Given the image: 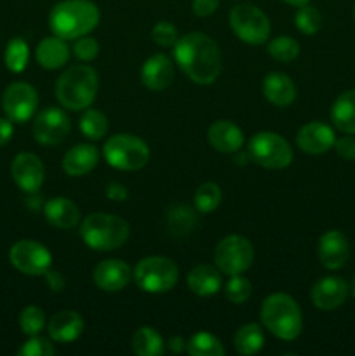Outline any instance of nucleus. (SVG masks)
<instances>
[{"mask_svg":"<svg viewBox=\"0 0 355 356\" xmlns=\"http://www.w3.org/2000/svg\"><path fill=\"white\" fill-rule=\"evenodd\" d=\"M173 54L181 72L198 86L216 82L221 73V52L218 44L200 31H191L178 38Z\"/></svg>","mask_w":355,"mask_h":356,"instance_id":"f257e3e1","label":"nucleus"},{"mask_svg":"<svg viewBox=\"0 0 355 356\" xmlns=\"http://www.w3.org/2000/svg\"><path fill=\"white\" fill-rule=\"evenodd\" d=\"M100 9L90 0H63L49 13V28L52 35L63 40L89 35L100 24Z\"/></svg>","mask_w":355,"mask_h":356,"instance_id":"f03ea898","label":"nucleus"},{"mask_svg":"<svg viewBox=\"0 0 355 356\" xmlns=\"http://www.w3.org/2000/svg\"><path fill=\"white\" fill-rule=\"evenodd\" d=\"M265 329L282 341L298 339L303 330V313L298 302L284 292L270 294L260 309Z\"/></svg>","mask_w":355,"mask_h":356,"instance_id":"7ed1b4c3","label":"nucleus"},{"mask_svg":"<svg viewBox=\"0 0 355 356\" xmlns=\"http://www.w3.org/2000/svg\"><path fill=\"white\" fill-rule=\"evenodd\" d=\"M97 73L87 65H73L59 75L56 97L66 110L80 111L89 108L97 96Z\"/></svg>","mask_w":355,"mask_h":356,"instance_id":"20e7f679","label":"nucleus"},{"mask_svg":"<svg viewBox=\"0 0 355 356\" xmlns=\"http://www.w3.org/2000/svg\"><path fill=\"white\" fill-rule=\"evenodd\" d=\"M131 235L127 221L115 214L94 212L84 218L80 225V236L89 249L108 252L124 245Z\"/></svg>","mask_w":355,"mask_h":356,"instance_id":"39448f33","label":"nucleus"},{"mask_svg":"<svg viewBox=\"0 0 355 356\" xmlns=\"http://www.w3.org/2000/svg\"><path fill=\"white\" fill-rule=\"evenodd\" d=\"M132 278L143 292L148 294H164L169 292L180 278L176 263L169 257L148 256L143 257L132 270Z\"/></svg>","mask_w":355,"mask_h":356,"instance_id":"423d86ee","label":"nucleus"},{"mask_svg":"<svg viewBox=\"0 0 355 356\" xmlns=\"http://www.w3.org/2000/svg\"><path fill=\"white\" fill-rule=\"evenodd\" d=\"M103 156L108 165L118 170H139L148 163L150 148L141 138L124 132L108 138L103 146Z\"/></svg>","mask_w":355,"mask_h":356,"instance_id":"0eeeda50","label":"nucleus"},{"mask_svg":"<svg viewBox=\"0 0 355 356\" xmlns=\"http://www.w3.org/2000/svg\"><path fill=\"white\" fill-rule=\"evenodd\" d=\"M230 28L239 40L249 45H261L268 40L271 31L270 19L267 14L251 3H239L230 10Z\"/></svg>","mask_w":355,"mask_h":356,"instance_id":"6e6552de","label":"nucleus"},{"mask_svg":"<svg viewBox=\"0 0 355 356\" xmlns=\"http://www.w3.org/2000/svg\"><path fill=\"white\" fill-rule=\"evenodd\" d=\"M249 156L254 163L265 169L281 170L291 165L292 148L281 134L263 131L251 138Z\"/></svg>","mask_w":355,"mask_h":356,"instance_id":"1a4fd4ad","label":"nucleus"},{"mask_svg":"<svg viewBox=\"0 0 355 356\" xmlns=\"http://www.w3.org/2000/svg\"><path fill=\"white\" fill-rule=\"evenodd\" d=\"M254 261L253 243L242 235H228L214 249V264L221 273L233 277L249 270Z\"/></svg>","mask_w":355,"mask_h":356,"instance_id":"9d476101","label":"nucleus"},{"mask_svg":"<svg viewBox=\"0 0 355 356\" xmlns=\"http://www.w3.org/2000/svg\"><path fill=\"white\" fill-rule=\"evenodd\" d=\"M9 261L19 273L28 277L44 275L51 268L52 256L45 245L35 240H19L9 250Z\"/></svg>","mask_w":355,"mask_h":356,"instance_id":"9b49d317","label":"nucleus"},{"mask_svg":"<svg viewBox=\"0 0 355 356\" xmlns=\"http://www.w3.org/2000/svg\"><path fill=\"white\" fill-rule=\"evenodd\" d=\"M38 106V94L33 86L26 82H14L2 96V108L13 124H24L35 115Z\"/></svg>","mask_w":355,"mask_h":356,"instance_id":"f8f14e48","label":"nucleus"},{"mask_svg":"<svg viewBox=\"0 0 355 356\" xmlns=\"http://www.w3.org/2000/svg\"><path fill=\"white\" fill-rule=\"evenodd\" d=\"M72 122L61 108H45L33 120L35 141L44 146H58L68 138Z\"/></svg>","mask_w":355,"mask_h":356,"instance_id":"ddd939ff","label":"nucleus"},{"mask_svg":"<svg viewBox=\"0 0 355 356\" xmlns=\"http://www.w3.org/2000/svg\"><path fill=\"white\" fill-rule=\"evenodd\" d=\"M10 176L19 190L24 193H37L45 177V167L33 153H19L14 156L10 165Z\"/></svg>","mask_w":355,"mask_h":356,"instance_id":"4468645a","label":"nucleus"},{"mask_svg":"<svg viewBox=\"0 0 355 356\" xmlns=\"http://www.w3.org/2000/svg\"><path fill=\"white\" fill-rule=\"evenodd\" d=\"M93 280L96 287L103 292L124 291L132 280V270L124 261L104 259L94 268Z\"/></svg>","mask_w":355,"mask_h":356,"instance_id":"2eb2a0df","label":"nucleus"},{"mask_svg":"<svg viewBox=\"0 0 355 356\" xmlns=\"http://www.w3.org/2000/svg\"><path fill=\"white\" fill-rule=\"evenodd\" d=\"M336 134L324 122H308L296 134V145L308 155H322L334 146Z\"/></svg>","mask_w":355,"mask_h":356,"instance_id":"dca6fc26","label":"nucleus"},{"mask_svg":"<svg viewBox=\"0 0 355 356\" xmlns=\"http://www.w3.org/2000/svg\"><path fill=\"white\" fill-rule=\"evenodd\" d=\"M317 254L326 270H340L350 257V245H348L347 236L338 229H329L319 238Z\"/></svg>","mask_w":355,"mask_h":356,"instance_id":"f3484780","label":"nucleus"},{"mask_svg":"<svg viewBox=\"0 0 355 356\" xmlns=\"http://www.w3.org/2000/svg\"><path fill=\"white\" fill-rule=\"evenodd\" d=\"M310 298H312L315 308L322 309V312H331V309L340 308L347 301L348 284L341 277L329 275V277H324L315 282L312 292H310Z\"/></svg>","mask_w":355,"mask_h":356,"instance_id":"a211bd4d","label":"nucleus"},{"mask_svg":"<svg viewBox=\"0 0 355 356\" xmlns=\"http://www.w3.org/2000/svg\"><path fill=\"white\" fill-rule=\"evenodd\" d=\"M174 80V63L166 54H153L143 63L141 82L146 89L159 92L167 89Z\"/></svg>","mask_w":355,"mask_h":356,"instance_id":"6ab92c4d","label":"nucleus"},{"mask_svg":"<svg viewBox=\"0 0 355 356\" xmlns=\"http://www.w3.org/2000/svg\"><path fill=\"white\" fill-rule=\"evenodd\" d=\"M84 332V318L73 309H61L47 323V334L54 343L68 344Z\"/></svg>","mask_w":355,"mask_h":356,"instance_id":"aec40b11","label":"nucleus"},{"mask_svg":"<svg viewBox=\"0 0 355 356\" xmlns=\"http://www.w3.org/2000/svg\"><path fill=\"white\" fill-rule=\"evenodd\" d=\"M100 162V152L93 145L80 143L70 148L63 156V170L72 177H80L89 174Z\"/></svg>","mask_w":355,"mask_h":356,"instance_id":"412c9836","label":"nucleus"},{"mask_svg":"<svg viewBox=\"0 0 355 356\" xmlns=\"http://www.w3.org/2000/svg\"><path fill=\"white\" fill-rule=\"evenodd\" d=\"M44 216L51 226L58 229H72L80 221V209L70 198L56 197L45 202Z\"/></svg>","mask_w":355,"mask_h":356,"instance_id":"4be33fe9","label":"nucleus"},{"mask_svg":"<svg viewBox=\"0 0 355 356\" xmlns=\"http://www.w3.org/2000/svg\"><path fill=\"white\" fill-rule=\"evenodd\" d=\"M207 139L216 152L235 153L244 145V132L230 120H218L209 127Z\"/></svg>","mask_w":355,"mask_h":356,"instance_id":"5701e85b","label":"nucleus"},{"mask_svg":"<svg viewBox=\"0 0 355 356\" xmlns=\"http://www.w3.org/2000/svg\"><path fill=\"white\" fill-rule=\"evenodd\" d=\"M261 89H263V94L268 99V103H271L274 106L285 108L296 99L294 82L291 80V76H287L282 72L268 73L263 79Z\"/></svg>","mask_w":355,"mask_h":356,"instance_id":"b1692460","label":"nucleus"},{"mask_svg":"<svg viewBox=\"0 0 355 356\" xmlns=\"http://www.w3.org/2000/svg\"><path fill=\"white\" fill-rule=\"evenodd\" d=\"M187 285L194 294L200 296V298L214 296L223 285L221 271L209 264H198V266L191 268L188 273Z\"/></svg>","mask_w":355,"mask_h":356,"instance_id":"393cba45","label":"nucleus"},{"mask_svg":"<svg viewBox=\"0 0 355 356\" xmlns=\"http://www.w3.org/2000/svg\"><path fill=\"white\" fill-rule=\"evenodd\" d=\"M38 65L45 70H59L70 58V49L61 37H45L35 49Z\"/></svg>","mask_w":355,"mask_h":356,"instance_id":"a878e982","label":"nucleus"},{"mask_svg":"<svg viewBox=\"0 0 355 356\" xmlns=\"http://www.w3.org/2000/svg\"><path fill=\"white\" fill-rule=\"evenodd\" d=\"M331 122L343 134H355V89L345 90L331 108Z\"/></svg>","mask_w":355,"mask_h":356,"instance_id":"bb28decb","label":"nucleus"},{"mask_svg":"<svg viewBox=\"0 0 355 356\" xmlns=\"http://www.w3.org/2000/svg\"><path fill=\"white\" fill-rule=\"evenodd\" d=\"M233 344H235L237 353L242 356H253L260 353L261 348L265 346V334L261 330V325L251 322L244 323L239 327L233 336Z\"/></svg>","mask_w":355,"mask_h":356,"instance_id":"cd10ccee","label":"nucleus"},{"mask_svg":"<svg viewBox=\"0 0 355 356\" xmlns=\"http://www.w3.org/2000/svg\"><path fill=\"white\" fill-rule=\"evenodd\" d=\"M132 351L139 356H160L164 353V339L153 327H139L132 336Z\"/></svg>","mask_w":355,"mask_h":356,"instance_id":"c85d7f7f","label":"nucleus"},{"mask_svg":"<svg viewBox=\"0 0 355 356\" xmlns=\"http://www.w3.org/2000/svg\"><path fill=\"white\" fill-rule=\"evenodd\" d=\"M195 225H197V216L188 205L178 204L167 212V229L174 236L188 235L190 232H194Z\"/></svg>","mask_w":355,"mask_h":356,"instance_id":"c756f323","label":"nucleus"},{"mask_svg":"<svg viewBox=\"0 0 355 356\" xmlns=\"http://www.w3.org/2000/svg\"><path fill=\"white\" fill-rule=\"evenodd\" d=\"M187 353L191 356H225L221 341L211 332H197L187 341Z\"/></svg>","mask_w":355,"mask_h":356,"instance_id":"7c9ffc66","label":"nucleus"},{"mask_svg":"<svg viewBox=\"0 0 355 356\" xmlns=\"http://www.w3.org/2000/svg\"><path fill=\"white\" fill-rule=\"evenodd\" d=\"M79 127L82 134L90 141H97L103 139L108 132V118L103 111L93 110V108H86L80 117Z\"/></svg>","mask_w":355,"mask_h":356,"instance_id":"2f4dec72","label":"nucleus"},{"mask_svg":"<svg viewBox=\"0 0 355 356\" xmlns=\"http://www.w3.org/2000/svg\"><path fill=\"white\" fill-rule=\"evenodd\" d=\"M3 59H6V66L9 72L13 73L24 72V68H26L28 65V59H30V47H28V44L23 40V38L19 37L13 38V40L7 42Z\"/></svg>","mask_w":355,"mask_h":356,"instance_id":"473e14b6","label":"nucleus"},{"mask_svg":"<svg viewBox=\"0 0 355 356\" xmlns=\"http://www.w3.org/2000/svg\"><path fill=\"white\" fill-rule=\"evenodd\" d=\"M221 204V188L216 183H202L194 195V205L202 214L216 211Z\"/></svg>","mask_w":355,"mask_h":356,"instance_id":"72a5a7b5","label":"nucleus"},{"mask_svg":"<svg viewBox=\"0 0 355 356\" xmlns=\"http://www.w3.org/2000/svg\"><path fill=\"white\" fill-rule=\"evenodd\" d=\"M268 54H270L275 61L291 63L298 58L299 44L298 40H294L292 37L281 35V37H275L274 40H270V44H268Z\"/></svg>","mask_w":355,"mask_h":356,"instance_id":"f704fd0d","label":"nucleus"},{"mask_svg":"<svg viewBox=\"0 0 355 356\" xmlns=\"http://www.w3.org/2000/svg\"><path fill=\"white\" fill-rule=\"evenodd\" d=\"M19 329L28 337L38 336L45 329V313L38 306H26L19 315Z\"/></svg>","mask_w":355,"mask_h":356,"instance_id":"c9c22d12","label":"nucleus"},{"mask_svg":"<svg viewBox=\"0 0 355 356\" xmlns=\"http://www.w3.org/2000/svg\"><path fill=\"white\" fill-rule=\"evenodd\" d=\"M296 28L305 35H315L322 28V14L319 13L317 7L301 6L298 7V13L294 16Z\"/></svg>","mask_w":355,"mask_h":356,"instance_id":"e433bc0d","label":"nucleus"},{"mask_svg":"<svg viewBox=\"0 0 355 356\" xmlns=\"http://www.w3.org/2000/svg\"><path fill=\"white\" fill-rule=\"evenodd\" d=\"M251 294H253V285L242 275H233L225 285L226 299L233 305H244L251 298Z\"/></svg>","mask_w":355,"mask_h":356,"instance_id":"4c0bfd02","label":"nucleus"},{"mask_svg":"<svg viewBox=\"0 0 355 356\" xmlns=\"http://www.w3.org/2000/svg\"><path fill=\"white\" fill-rule=\"evenodd\" d=\"M19 356H52L54 355V346L49 339L38 336H31L26 343H23V346L17 350Z\"/></svg>","mask_w":355,"mask_h":356,"instance_id":"58836bf2","label":"nucleus"},{"mask_svg":"<svg viewBox=\"0 0 355 356\" xmlns=\"http://www.w3.org/2000/svg\"><path fill=\"white\" fill-rule=\"evenodd\" d=\"M152 38L160 47H174L178 42V30L169 21H159L152 28Z\"/></svg>","mask_w":355,"mask_h":356,"instance_id":"ea45409f","label":"nucleus"},{"mask_svg":"<svg viewBox=\"0 0 355 356\" xmlns=\"http://www.w3.org/2000/svg\"><path fill=\"white\" fill-rule=\"evenodd\" d=\"M100 54V44L94 40L93 37H84L75 38V44H73V56L80 61H93L94 58H97Z\"/></svg>","mask_w":355,"mask_h":356,"instance_id":"a19ab883","label":"nucleus"},{"mask_svg":"<svg viewBox=\"0 0 355 356\" xmlns=\"http://www.w3.org/2000/svg\"><path fill=\"white\" fill-rule=\"evenodd\" d=\"M333 148L336 149L340 159L348 160V162L355 160V138L352 134H345L343 138H338L334 141Z\"/></svg>","mask_w":355,"mask_h":356,"instance_id":"79ce46f5","label":"nucleus"},{"mask_svg":"<svg viewBox=\"0 0 355 356\" xmlns=\"http://www.w3.org/2000/svg\"><path fill=\"white\" fill-rule=\"evenodd\" d=\"M219 6V0H191V10L198 17H207L216 13Z\"/></svg>","mask_w":355,"mask_h":356,"instance_id":"37998d69","label":"nucleus"},{"mask_svg":"<svg viewBox=\"0 0 355 356\" xmlns=\"http://www.w3.org/2000/svg\"><path fill=\"white\" fill-rule=\"evenodd\" d=\"M44 277H45V282H47L49 289H51L52 292L63 291V287H65V278H63V275L59 273V271H54L49 268V270L44 273Z\"/></svg>","mask_w":355,"mask_h":356,"instance_id":"c03bdc74","label":"nucleus"},{"mask_svg":"<svg viewBox=\"0 0 355 356\" xmlns=\"http://www.w3.org/2000/svg\"><path fill=\"white\" fill-rule=\"evenodd\" d=\"M106 197L113 202H122L129 197L127 188L122 186L120 183H110L106 186Z\"/></svg>","mask_w":355,"mask_h":356,"instance_id":"a18cd8bd","label":"nucleus"},{"mask_svg":"<svg viewBox=\"0 0 355 356\" xmlns=\"http://www.w3.org/2000/svg\"><path fill=\"white\" fill-rule=\"evenodd\" d=\"M14 134L13 122L9 118L0 117V146H6Z\"/></svg>","mask_w":355,"mask_h":356,"instance_id":"49530a36","label":"nucleus"},{"mask_svg":"<svg viewBox=\"0 0 355 356\" xmlns=\"http://www.w3.org/2000/svg\"><path fill=\"white\" fill-rule=\"evenodd\" d=\"M167 346L173 353H183V351H187V341L180 336H174L167 341Z\"/></svg>","mask_w":355,"mask_h":356,"instance_id":"de8ad7c7","label":"nucleus"},{"mask_svg":"<svg viewBox=\"0 0 355 356\" xmlns=\"http://www.w3.org/2000/svg\"><path fill=\"white\" fill-rule=\"evenodd\" d=\"M282 2L289 3V6L301 7V6H306V3H310V0H282Z\"/></svg>","mask_w":355,"mask_h":356,"instance_id":"09e8293b","label":"nucleus"},{"mask_svg":"<svg viewBox=\"0 0 355 356\" xmlns=\"http://www.w3.org/2000/svg\"><path fill=\"white\" fill-rule=\"evenodd\" d=\"M352 292H354V298H355V280H354V287H352Z\"/></svg>","mask_w":355,"mask_h":356,"instance_id":"8fccbe9b","label":"nucleus"},{"mask_svg":"<svg viewBox=\"0 0 355 356\" xmlns=\"http://www.w3.org/2000/svg\"><path fill=\"white\" fill-rule=\"evenodd\" d=\"M354 19H355V3H354Z\"/></svg>","mask_w":355,"mask_h":356,"instance_id":"3c124183","label":"nucleus"}]
</instances>
